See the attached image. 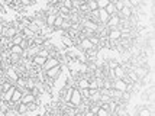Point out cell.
Masks as SVG:
<instances>
[{
  "mask_svg": "<svg viewBox=\"0 0 155 116\" xmlns=\"http://www.w3.org/2000/svg\"><path fill=\"white\" fill-rule=\"evenodd\" d=\"M61 73H62V70H61V64H60V65H55V67H52V68L47 70V71H44L45 77H48V78H52V80H57V78L61 75Z\"/></svg>",
  "mask_w": 155,
  "mask_h": 116,
  "instance_id": "1",
  "label": "cell"
},
{
  "mask_svg": "<svg viewBox=\"0 0 155 116\" xmlns=\"http://www.w3.org/2000/svg\"><path fill=\"white\" fill-rule=\"evenodd\" d=\"M55 65H60V60L55 58V57H48L47 60H45V62H44V65L41 67V70H42V71H47V70L52 68Z\"/></svg>",
  "mask_w": 155,
  "mask_h": 116,
  "instance_id": "2",
  "label": "cell"
},
{
  "mask_svg": "<svg viewBox=\"0 0 155 116\" xmlns=\"http://www.w3.org/2000/svg\"><path fill=\"white\" fill-rule=\"evenodd\" d=\"M70 103H73V106H80L81 103H83V97H81L80 91L78 89H74L73 90V93H71V97H70Z\"/></svg>",
  "mask_w": 155,
  "mask_h": 116,
  "instance_id": "3",
  "label": "cell"
},
{
  "mask_svg": "<svg viewBox=\"0 0 155 116\" xmlns=\"http://www.w3.org/2000/svg\"><path fill=\"white\" fill-rule=\"evenodd\" d=\"M119 23H120V16H119V15H113V16H110L109 21L106 22V26H107L109 29H115V28L119 26Z\"/></svg>",
  "mask_w": 155,
  "mask_h": 116,
  "instance_id": "4",
  "label": "cell"
},
{
  "mask_svg": "<svg viewBox=\"0 0 155 116\" xmlns=\"http://www.w3.org/2000/svg\"><path fill=\"white\" fill-rule=\"evenodd\" d=\"M107 38H109V41H112V42L119 41V39L122 38V32H120V29H117V28H115V29H109V35H107Z\"/></svg>",
  "mask_w": 155,
  "mask_h": 116,
  "instance_id": "5",
  "label": "cell"
},
{
  "mask_svg": "<svg viewBox=\"0 0 155 116\" xmlns=\"http://www.w3.org/2000/svg\"><path fill=\"white\" fill-rule=\"evenodd\" d=\"M112 89L119 90V91H126V84L123 80H119V78H115L112 81Z\"/></svg>",
  "mask_w": 155,
  "mask_h": 116,
  "instance_id": "6",
  "label": "cell"
},
{
  "mask_svg": "<svg viewBox=\"0 0 155 116\" xmlns=\"http://www.w3.org/2000/svg\"><path fill=\"white\" fill-rule=\"evenodd\" d=\"M113 75H115V78L122 80V78L126 75V68H125V67H122V65H117V67L113 70Z\"/></svg>",
  "mask_w": 155,
  "mask_h": 116,
  "instance_id": "7",
  "label": "cell"
},
{
  "mask_svg": "<svg viewBox=\"0 0 155 116\" xmlns=\"http://www.w3.org/2000/svg\"><path fill=\"white\" fill-rule=\"evenodd\" d=\"M78 47H80L83 51H87V49L94 48V45L88 41V38H81V41H80V44H78Z\"/></svg>",
  "mask_w": 155,
  "mask_h": 116,
  "instance_id": "8",
  "label": "cell"
},
{
  "mask_svg": "<svg viewBox=\"0 0 155 116\" xmlns=\"http://www.w3.org/2000/svg\"><path fill=\"white\" fill-rule=\"evenodd\" d=\"M15 90H16V86H12V87L7 90V91H3V93H2V100H3V102H10L12 94H13Z\"/></svg>",
  "mask_w": 155,
  "mask_h": 116,
  "instance_id": "9",
  "label": "cell"
},
{
  "mask_svg": "<svg viewBox=\"0 0 155 116\" xmlns=\"http://www.w3.org/2000/svg\"><path fill=\"white\" fill-rule=\"evenodd\" d=\"M75 83H77V89H88V83H90V80L81 75L78 80H75Z\"/></svg>",
  "mask_w": 155,
  "mask_h": 116,
  "instance_id": "10",
  "label": "cell"
},
{
  "mask_svg": "<svg viewBox=\"0 0 155 116\" xmlns=\"http://www.w3.org/2000/svg\"><path fill=\"white\" fill-rule=\"evenodd\" d=\"M109 16L107 12L104 10V9H99V22H100V25L103 23V25H106V22L109 21Z\"/></svg>",
  "mask_w": 155,
  "mask_h": 116,
  "instance_id": "11",
  "label": "cell"
},
{
  "mask_svg": "<svg viewBox=\"0 0 155 116\" xmlns=\"http://www.w3.org/2000/svg\"><path fill=\"white\" fill-rule=\"evenodd\" d=\"M45 60H47V58H44V57H41V55H34V57L31 58L32 64L36 65V67H42V65H44V62H45Z\"/></svg>",
  "mask_w": 155,
  "mask_h": 116,
  "instance_id": "12",
  "label": "cell"
},
{
  "mask_svg": "<svg viewBox=\"0 0 155 116\" xmlns=\"http://www.w3.org/2000/svg\"><path fill=\"white\" fill-rule=\"evenodd\" d=\"M134 73L136 74L138 78H143L145 75L148 74V68H145V67H136V68H134Z\"/></svg>",
  "mask_w": 155,
  "mask_h": 116,
  "instance_id": "13",
  "label": "cell"
},
{
  "mask_svg": "<svg viewBox=\"0 0 155 116\" xmlns=\"http://www.w3.org/2000/svg\"><path fill=\"white\" fill-rule=\"evenodd\" d=\"M22 96H23V93H22V90L16 87V90H15V91H13V94H12V99H10V102H13V103H19V102H20V99H22Z\"/></svg>",
  "mask_w": 155,
  "mask_h": 116,
  "instance_id": "14",
  "label": "cell"
},
{
  "mask_svg": "<svg viewBox=\"0 0 155 116\" xmlns=\"http://www.w3.org/2000/svg\"><path fill=\"white\" fill-rule=\"evenodd\" d=\"M61 42H62L64 47H67V48L74 47V41H73L70 36H67V35H62V36H61Z\"/></svg>",
  "mask_w": 155,
  "mask_h": 116,
  "instance_id": "15",
  "label": "cell"
},
{
  "mask_svg": "<svg viewBox=\"0 0 155 116\" xmlns=\"http://www.w3.org/2000/svg\"><path fill=\"white\" fill-rule=\"evenodd\" d=\"M104 10L107 12L109 16H113V15H117V13H119V12H117V9H116V6H115V3H112V2H110L107 6L104 7Z\"/></svg>",
  "mask_w": 155,
  "mask_h": 116,
  "instance_id": "16",
  "label": "cell"
},
{
  "mask_svg": "<svg viewBox=\"0 0 155 116\" xmlns=\"http://www.w3.org/2000/svg\"><path fill=\"white\" fill-rule=\"evenodd\" d=\"M86 54H87V57H88V60L91 62H94L96 61V58H97V48H91V49H87L86 51Z\"/></svg>",
  "mask_w": 155,
  "mask_h": 116,
  "instance_id": "17",
  "label": "cell"
},
{
  "mask_svg": "<svg viewBox=\"0 0 155 116\" xmlns=\"http://www.w3.org/2000/svg\"><path fill=\"white\" fill-rule=\"evenodd\" d=\"M22 39H25L23 38V35H22V32H18V34L15 35L13 38H10V42H12V45H20V42H22Z\"/></svg>",
  "mask_w": 155,
  "mask_h": 116,
  "instance_id": "18",
  "label": "cell"
},
{
  "mask_svg": "<svg viewBox=\"0 0 155 116\" xmlns=\"http://www.w3.org/2000/svg\"><path fill=\"white\" fill-rule=\"evenodd\" d=\"M35 97L32 93H28V94H23L22 96V99H20V102L22 103H25V104H28V103H31V102H35Z\"/></svg>",
  "mask_w": 155,
  "mask_h": 116,
  "instance_id": "19",
  "label": "cell"
},
{
  "mask_svg": "<svg viewBox=\"0 0 155 116\" xmlns=\"http://www.w3.org/2000/svg\"><path fill=\"white\" fill-rule=\"evenodd\" d=\"M117 15H119V16H123L125 19H129V18L132 16V9H129V7H125V6H123V9H122V10Z\"/></svg>",
  "mask_w": 155,
  "mask_h": 116,
  "instance_id": "20",
  "label": "cell"
},
{
  "mask_svg": "<svg viewBox=\"0 0 155 116\" xmlns=\"http://www.w3.org/2000/svg\"><path fill=\"white\" fill-rule=\"evenodd\" d=\"M16 110H18V113H19L20 116L25 115L26 112H29V110H28V106L25 104V103H22V102L18 103V108H16Z\"/></svg>",
  "mask_w": 155,
  "mask_h": 116,
  "instance_id": "21",
  "label": "cell"
},
{
  "mask_svg": "<svg viewBox=\"0 0 155 116\" xmlns=\"http://www.w3.org/2000/svg\"><path fill=\"white\" fill-rule=\"evenodd\" d=\"M87 38H88V41L91 42V44H93L94 47H99V44H100V38H99V36L96 35V32H94L93 35H90V36H87Z\"/></svg>",
  "mask_w": 155,
  "mask_h": 116,
  "instance_id": "22",
  "label": "cell"
},
{
  "mask_svg": "<svg viewBox=\"0 0 155 116\" xmlns=\"http://www.w3.org/2000/svg\"><path fill=\"white\" fill-rule=\"evenodd\" d=\"M62 22H64V18L61 16V15H57V18H55V21H54V29H60L61 25H62Z\"/></svg>",
  "mask_w": 155,
  "mask_h": 116,
  "instance_id": "23",
  "label": "cell"
},
{
  "mask_svg": "<svg viewBox=\"0 0 155 116\" xmlns=\"http://www.w3.org/2000/svg\"><path fill=\"white\" fill-rule=\"evenodd\" d=\"M73 28V22L70 21V19H64V22H62V25H61L60 29H62V31H70Z\"/></svg>",
  "mask_w": 155,
  "mask_h": 116,
  "instance_id": "24",
  "label": "cell"
},
{
  "mask_svg": "<svg viewBox=\"0 0 155 116\" xmlns=\"http://www.w3.org/2000/svg\"><path fill=\"white\" fill-rule=\"evenodd\" d=\"M9 51H10V54H22V51H23V48L20 47V45H12V47L9 48Z\"/></svg>",
  "mask_w": 155,
  "mask_h": 116,
  "instance_id": "25",
  "label": "cell"
},
{
  "mask_svg": "<svg viewBox=\"0 0 155 116\" xmlns=\"http://www.w3.org/2000/svg\"><path fill=\"white\" fill-rule=\"evenodd\" d=\"M86 3H87V7L90 12H91V10H97V3H96L94 0H87Z\"/></svg>",
  "mask_w": 155,
  "mask_h": 116,
  "instance_id": "26",
  "label": "cell"
},
{
  "mask_svg": "<svg viewBox=\"0 0 155 116\" xmlns=\"http://www.w3.org/2000/svg\"><path fill=\"white\" fill-rule=\"evenodd\" d=\"M78 91H80L81 97H83V100H88V96H90V91H88V89H78Z\"/></svg>",
  "mask_w": 155,
  "mask_h": 116,
  "instance_id": "27",
  "label": "cell"
},
{
  "mask_svg": "<svg viewBox=\"0 0 155 116\" xmlns=\"http://www.w3.org/2000/svg\"><path fill=\"white\" fill-rule=\"evenodd\" d=\"M96 3H97V9H104L110 3V0H97Z\"/></svg>",
  "mask_w": 155,
  "mask_h": 116,
  "instance_id": "28",
  "label": "cell"
},
{
  "mask_svg": "<svg viewBox=\"0 0 155 116\" xmlns=\"http://www.w3.org/2000/svg\"><path fill=\"white\" fill-rule=\"evenodd\" d=\"M138 116H154V113H151V112H149L147 108H142V109L139 110Z\"/></svg>",
  "mask_w": 155,
  "mask_h": 116,
  "instance_id": "29",
  "label": "cell"
},
{
  "mask_svg": "<svg viewBox=\"0 0 155 116\" xmlns=\"http://www.w3.org/2000/svg\"><path fill=\"white\" fill-rule=\"evenodd\" d=\"M97 116H112V113L109 112V110L106 109H103V108H100V109L97 110V113H96Z\"/></svg>",
  "mask_w": 155,
  "mask_h": 116,
  "instance_id": "30",
  "label": "cell"
},
{
  "mask_svg": "<svg viewBox=\"0 0 155 116\" xmlns=\"http://www.w3.org/2000/svg\"><path fill=\"white\" fill-rule=\"evenodd\" d=\"M28 28H29V29H31V31H32L34 34H36V35L39 34V31H41V29H39V28H38V26H36V25H35L34 22H31V23L28 25Z\"/></svg>",
  "mask_w": 155,
  "mask_h": 116,
  "instance_id": "31",
  "label": "cell"
},
{
  "mask_svg": "<svg viewBox=\"0 0 155 116\" xmlns=\"http://www.w3.org/2000/svg\"><path fill=\"white\" fill-rule=\"evenodd\" d=\"M26 106H28V110H29V112H32V110H36V109H38V103H36V99H35V102L28 103Z\"/></svg>",
  "mask_w": 155,
  "mask_h": 116,
  "instance_id": "32",
  "label": "cell"
},
{
  "mask_svg": "<svg viewBox=\"0 0 155 116\" xmlns=\"http://www.w3.org/2000/svg\"><path fill=\"white\" fill-rule=\"evenodd\" d=\"M117 65H120V64H119L117 61H115V60H110V61L107 62V67H109L110 70H115Z\"/></svg>",
  "mask_w": 155,
  "mask_h": 116,
  "instance_id": "33",
  "label": "cell"
},
{
  "mask_svg": "<svg viewBox=\"0 0 155 116\" xmlns=\"http://www.w3.org/2000/svg\"><path fill=\"white\" fill-rule=\"evenodd\" d=\"M38 55H41V57H44V58H48V57H49V52H48L47 49L41 48V49H39V52H38Z\"/></svg>",
  "mask_w": 155,
  "mask_h": 116,
  "instance_id": "34",
  "label": "cell"
},
{
  "mask_svg": "<svg viewBox=\"0 0 155 116\" xmlns=\"http://www.w3.org/2000/svg\"><path fill=\"white\" fill-rule=\"evenodd\" d=\"M115 6H116V9H117V12H120L122 9H123V2H122V0H116Z\"/></svg>",
  "mask_w": 155,
  "mask_h": 116,
  "instance_id": "35",
  "label": "cell"
},
{
  "mask_svg": "<svg viewBox=\"0 0 155 116\" xmlns=\"http://www.w3.org/2000/svg\"><path fill=\"white\" fill-rule=\"evenodd\" d=\"M129 3H130V5H132V7L134 6H138V5H139V0H128Z\"/></svg>",
  "mask_w": 155,
  "mask_h": 116,
  "instance_id": "36",
  "label": "cell"
},
{
  "mask_svg": "<svg viewBox=\"0 0 155 116\" xmlns=\"http://www.w3.org/2000/svg\"><path fill=\"white\" fill-rule=\"evenodd\" d=\"M3 3H5V5H9V6H10V5L13 3V0H3Z\"/></svg>",
  "mask_w": 155,
  "mask_h": 116,
  "instance_id": "37",
  "label": "cell"
},
{
  "mask_svg": "<svg viewBox=\"0 0 155 116\" xmlns=\"http://www.w3.org/2000/svg\"><path fill=\"white\" fill-rule=\"evenodd\" d=\"M5 13V7H3V5H2V2H0V15Z\"/></svg>",
  "mask_w": 155,
  "mask_h": 116,
  "instance_id": "38",
  "label": "cell"
},
{
  "mask_svg": "<svg viewBox=\"0 0 155 116\" xmlns=\"http://www.w3.org/2000/svg\"><path fill=\"white\" fill-rule=\"evenodd\" d=\"M0 77H5V70L0 68Z\"/></svg>",
  "mask_w": 155,
  "mask_h": 116,
  "instance_id": "39",
  "label": "cell"
},
{
  "mask_svg": "<svg viewBox=\"0 0 155 116\" xmlns=\"http://www.w3.org/2000/svg\"><path fill=\"white\" fill-rule=\"evenodd\" d=\"M3 83H5V77H0V86H2Z\"/></svg>",
  "mask_w": 155,
  "mask_h": 116,
  "instance_id": "40",
  "label": "cell"
},
{
  "mask_svg": "<svg viewBox=\"0 0 155 116\" xmlns=\"http://www.w3.org/2000/svg\"><path fill=\"white\" fill-rule=\"evenodd\" d=\"M74 116H83V113H81V112H77V113H75Z\"/></svg>",
  "mask_w": 155,
  "mask_h": 116,
  "instance_id": "41",
  "label": "cell"
},
{
  "mask_svg": "<svg viewBox=\"0 0 155 116\" xmlns=\"http://www.w3.org/2000/svg\"><path fill=\"white\" fill-rule=\"evenodd\" d=\"M0 116H7V115H6V112H0Z\"/></svg>",
  "mask_w": 155,
  "mask_h": 116,
  "instance_id": "42",
  "label": "cell"
},
{
  "mask_svg": "<svg viewBox=\"0 0 155 116\" xmlns=\"http://www.w3.org/2000/svg\"><path fill=\"white\" fill-rule=\"evenodd\" d=\"M0 68H3V62H2V60H0Z\"/></svg>",
  "mask_w": 155,
  "mask_h": 116,
  "instance_id": "43",
  "label": "cell"
},
{
  "mask_svg": "<svg viewBox=\"0 0 155 116\" xmlns=\"http://www.w3.org/2000/svg\"><path fill=\"white\" fill-rule=\"evenodd\" d=\"M0 100H2V91H0Z\"/></svg>",
  "mask_w": 155,
  "mask_h": 116,
  "instance_id": "44",
  "label": "cell"
},
{
  "mask_svg": "<svg viewBox=\"0 0 155 116\" xmlns=\"http://www.w3.org/2000/svg\"><path fill=\"white\" fill-rule=\"evenodd\" d=\"M93 116H97V115H93Z\"/></svg>",
  "mask_w": 155,
  "mask_h": 116,
  "instance_id": "45",
  "label": "cell"
},
{
  "mask_svg": "<svg viewBox=\"0 0 155 116\" xmlns=\"http://www.w3.org/2000/svg\"><path fill=\"white\" fill-rule=\"evenodd\" d=\"M94 2H97V0H94Z\"/></svg>",
  "mask_w": 155,
  "mask_h": 116,
  "instance_id": "46",
  "label": "cell"
}]
</instances>
